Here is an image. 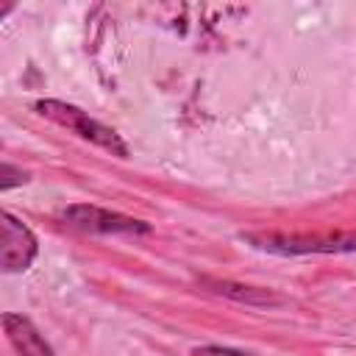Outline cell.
I'll use <instances>...</instances> for the list:
<instances>
[{
	"instance_id": "obj_1",
	"label": "cell",
	"mask_w": 356,
	"mask_h": 356,
	"mask_svg": "<svg viewBox=\"0 0 356 356\" xmlns=\"http://www.w3.org/2000/svg\"><path fill=\"white\" fill-rule=\"evenodd\" d=\"M259 250L281 256L303 253H350L356 250V231H328V234H242Z\"/></svg>"
},
{
	"instance_id": "obj_2",
	"label": "cell",
	"mask_w": 356,
	"mask_h": 356,
	"mask_svg": "<svg viewBox=\"0 0 356 356\" xmlns=\"http://www.w3.org/2000/svg\"><path fill=\"white\" fill-rule=\"evenodd\" d=\"M36 111H39L42 117H47V120H53V122L70 128V131L78 134L81 139H89L92 145L108 150L111 156L128 159V145L122 142V136H120L114 128H108V125L97 122L95 117H89L83 108H78V106H72V103H64V100H39V103H36Z\"/></svg>"
},
{
	"instance_id": "obj_3",
	"label": "cell",
	"mask_w": 356,
	"mask_h": 356,
	"mask_svg": "<svg viewBox=\"0 0 356 356\" xmlns=\"http://www.w3.org/2000/svg\"><path fill=\"white\" fill-rule=\"evenodd\" d=\"M61 220L86 234H147L150 231V225L142 220H134L128 214L108 211L100 206H89V203L67 206L61 211Z\"/></svg>"
},
{
	"instance_id": "obj_4",
	"label": "cell",
	"mask_w": 356,
	"mask_h": 356,
	"mask_svg": "<svg viewBox=\"0 0 356 356\" xmlns=\"http://www.w3.org/2000/svg\"><path fill=\"white\" fill-rule=\"evenodd\" d=\"M0 264H3V273H22L33 264L36 253H39V242L33 236V231L17 220L14 214L3 211L0 214Z\"/></svg>"
},
{
	"instance_id": "obj_5",
	"label": "cell",
	"mask_w": 356,
	"mask_h": 356,
	"mask_svg": "<svg viewBox=\"0 0 356 356\" xmlns=\"http://www.w3.org/2000/svg\"><path fill=\"white\" fill-rule=\"evenodd\" d=\"M3 331L19 356H53V348L44 342V337L36 331V325L28 317H22L17 312H6Z\"/></svg>"
},
{
	"instance_id": "obj_6",
	"label": "cell",
	"mask_w": 356,
	"mask_h": 356,
	"mask_svg": "<svg viewBox=\"0 0 356 356\" xmlns=\"http://www.w3.org/2000/svg\"><path fill=\"white\" fill-rule=\"evenodd\" d=\"M22 181H28V175H25L22 170H14L8 161H3V178H0V189L6 192V189L17 186V184H22Z\"/></svg>"
},
{
	"instance_id": "obj_7",
	"label": "cell",
	"mask_w": 356,
	"mask_h": 356,
	"mask_svg": "<svg viewBox=\"0 0 356 356\" xmlns=\"http://www.w3.org/2000/svg\"><path fill=\"white\" fill-rule=\"evenodd\" d=\"M195 356H250V353H242V350H234V348H222V345H203V348H195Z\"/></svg>"
}]
</instances>
